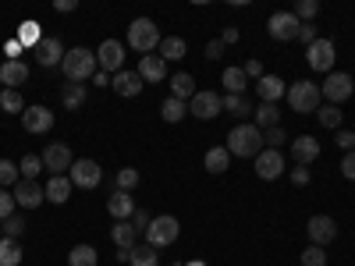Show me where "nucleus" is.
<instances>
[{
  "label": "nucleus",
  "mask_w": 355,
  "mask_h": 266,
  "mask_svg": "<svg viewBox=\"0 0 355 266\" xmlns=\"http://www.w3.org/2000/svg\"><path fill=\"white\" fill-rule=\"evenodd\" d=\"M227 153L242 160H256L263 153V132L256 125H234L227 132Z\"/></svg>",
  "instance_id": "f257e3e1"
},
{
  "label": "nucleus",
  "mask_w": 355,
  "mask_h": 266,
  "mask_svg": "<svg viewBox=\"0 0 355 266\" xmlns=\"http://www.w3.org/2000/svg\"><path fill=\"white\" fill-rule=\"evenodd\" d=\"M61 68H64V78H68V82H78V85L100 71L96 53H93V50H85V46H71V50H64Z\"/></svg>",
  "instance_id": "f03ea898"
},
{
  "label": "nucleus",
  "mask_w": 355,
  "mask_h": 266,
  "mask_svg": "<svg viewBox=\"0 0 355 266\" xmlns=\"http://www.w3.org/2000/svg\"><path fill=\"white\" fill-rule=\"evenodd\" d=\"M160 28H157V21L153 18H135L132 25H128V46L135 50V53H153V50H160Z\"/></svg>",
  "instance_id": "7ed1b4c3"
},
{
  "label": "nucleus",
  "mask_w": 355,
  "mask_h": 266,
  "mask_svg": "<svg viewBox=\"0 0 355 266\" xmlns=\"http://www.w3.org/2000/svg\"><path fill=\"white\" fill-rule=\"evenodd\" d=\"M284 100L291 103L295 114H316L320 110V85L316 82H306V78L302 82H291Z\"/></svg>",
  "instance_id": "20e7f679"
},
{
  "label": "nucleus",
  "mask_w": 355,
  "mask_h": 266,
  "mask_svg": "<svg viewBox=\"0 0 355 266\" xmlns=\"http://www.w3.org/2000/svg\"><path fill=\"white\" fill-rule=\"evenodd\" d=\"M178 234H182V224H178V217L160 213V217L150 220V227H146V245H150V249H167V245L178 242Z\"/></svg>",
  "instance_id": "39448f33"
},
{
  "label": "nucleus",
  "mask_w": 355,
  "mask_h": 266,
  "mask_svg": "<svg viewBox=\"0 0 355 266\" xmlns=\"http://www.w3.org/2000/svg\"><path fill=\"white\" fill-rule=\"evenodd\" d=\"M352 93H355V82H352V75H348V71H331V75H327V82L320 85V96L327 100V103H334V107H338V103H345Z\"/></svg>",
  "instance_id": "423d86ee"
},
{
  "label": "nucleus",
  "mask_w": 355,
  "mask_h": 266,
  "mask_svg": "<svg viewBox=\"0 0 355 266\" xmlns=\"http://www.w3.org/2000/svg\"><path fill=\"white\" fill-rule=\"evenodd\" d=\"M299 28L302 21L295 18V11H274L270 21H266V33H270L277 43H291V39H299Z\"/></svg>",
  "instance_id": "0eeeda50"
},
{
  "label": "nucleus",
  "mask_w": 355,
  "mask_h": 266,
  "mask_svg": "<svg viewBox=\"0 0 355 266\" xmlns=\"http://www.w3.org/2000/svg\"><path fill=\"white\" fill-rule=\"evenodd\" d=\"M334 57H338V50H334V43H331V39H320V36H316V43H309V46H306V61H309V68H313V71L331 75V71H334Z\"/></svg>",
  "instance_id": "6e6552de"
},
{
  "label": "nucleus",
  "mask_w": 355,
  "mask_h": 266,
  "mask_svg": "<svg viewBox=\"0 0 355 266\" xmlns=\"http://www.w3.org/2000/svg\"><path fill=\"white\" fill-rule=\"evenodd\" d=\"M68 177H71L75 188H89V192H93L103 181V167L96 160H75L71 170H68Z\"/></svg>",
  "instance_id": "1a4fd4ad"
},
{
  "label": "nucleus",
  "mask_w": 355,
  "mask_h": 266,
  "mask_svg": "<svg viewBox=\"0 0 355 266\" xmlns=\"http://www.w3.org/2000/svg\"><path fill=\"white\" fill-rule=\"evenodd\" d=\"M189 114H192V117H199V121H214V117H220V114H224L220 96H217V93H210V89H199V93L189 100Z\"/></svg>",
  "instance_id": "9d476101"
},
{
  "label": "nucleus",
  "mask_w": 355,
  "mask_h": 266,
  "mask_svg": "<svg viewBox=\"0 0 355 266\" xmlns=\"http://www.w3.org/2000/svg\"><path fill=\"white\" fill-rule=\"evenodd\" d=\"M96 64H100V71H107V75L125 71V46L117 43V39H103L100 50H96Z\"/></svg>",
  "instance_id": "9b49d317"
},
{
  "label": "nucleus",
  "mask_w": 355,
  "mask_h": 266,
  "mask_svg": "<svg viewBox=\"0 0 355 266\" xmlns=\"http://www.w3.org/2000/svg\"><path fill=\"white\" fill-rule=\"evenodd\" d=\"M71 163H75V157H71V150H68V142H50L46 150H43V167L50 170V177L71 170Z\"/></svg>",
  "instance_id": "f8f14e48"
},
{
  "label": "nucleus",
  "mask_w": 355,
  "mask_h": 266,
  "mask_svg": "<svg viewBox=\"0 0 355 266\" xmlns=\"http://www.w3.org/2000/svg\"><path fill=\"white\" fill-rule=\"evenodd\" d=\"M306 231H309V242L313 245H331L334 238H338V224H334V217H327V213H316V217H309V224H306Z\"/></svg>",
  "instance_id": "ddd939ff"
},
{
  "label": "nucleus",
  "mask_w": 355,
  "mask_h": 266,
  "mask_svg": "<svg viewBox=\"0 0 355 266\" xmlns=\"http://www.w3.org/2000/svg\"><path fill=\"white\" fill-rule=\"evenodd\" d=\"M11 195H15V202L21 206V210H40V206L46 202V192H43V185L40 181H21L11 188Z\"/></svg>",
  "instance_id": "4468645a"
},
{
  "label": "nucleus",
  "mask_w": 355,
  "mask_h": 266,
  "mask_svg": "<svg viewBox=\"0 0 355 266\" xmlns=\"http://www.w3.org/2000/svg\"><path fill=\"white\" fill-rule=\"evenodd\" d=\"M21 128L28 132V135H43V132H50L53 128V110L50 107H25V114H21Z\"/></svg>",
  "instance_id": "2eb2a0df"
},
{
  "label": "nucleus",
  "mask_w": 355,
  "mask_h": 266,
  "mask_svg": "<svg viewBox=\"0 0 355 266\" xmlns=\"http://www.w3.org/2000/svg\"><path fill=\"white\" fill-rule=\"evenodd\" d=\"M256 174H259V181H277V177L284 174V157L281 150H263L256 157Z\"/></svg>",
  "instance_id": "dca6fc26"
},
{
  "label": "nucleus",
  "mask_w": 355,
  "mask_h": 266,
  "mask_svg": "<svg viewBox=\"0 0 355 266\" xmlns=\"http://www.w3.org/2000/svg\"><path fill=\"white\" fill-rule=\"evenodd\" d=\"M33 53H36V64L40 68H57V64L64 61V46H61V39H57V36H43V43Z\"/></svg>",
  "instance_id": "f3484780"
},
{
  "label": "nucleus",
  "mask_w": 355,
  "mask_h": 266,
  "mask_svg": "<svg viewBox=\"0 0 355 266\" xmlns=\"http://www.w3.org/2000/svg\"><path fill=\"white\" fill-rule=\"evenodd\" d=\"M256 93H259V103H277L284 93H288V82L281 75H263L256 82Z\"/></svg>",
  "instance_id": "a211bd4d"
},
{
  "label": "nucleus",
  "mask_w": 355,
  "mask_h": 266,
  "mask_svg": "<svg viewBox=\"0 0 355 266\" xmlns=\"http://www.w3.org/2000/svg\"><path fill=\"white\" fill-rule=\"evenodd\" d=\"M139 78H142V82H164V78H167V61H164L160 53L139 57Z\"/></svg>",
  "instance_id": "6ab92c4d"
},
{
  "label": "nucleus",
  "mask_w": 355,
  "mask_h": 266,
  "mask_svg": "<svg viewBox=\"0 0 355 266\" xmlns=\"http://www.w3.org/2000/svg\"><path fill=\"white\" fill-rule=\"evenodd\" d=\"M316 157H320V142L313 135H299V139L291 142V160L299 163V167H309Z\"/></svg>",
  "instance_id": "aec40b11"
},
{
  "label": "nucleus",
  "mask_w": 355,
  "mask_h": 266,
  "mask_svg": "<svg viewBox=\"0 0 355 266\" xmlns=\"http://www.w3.org/2000/svg\"><path fill=\"white\" fill-rule=\"evenodd\" d=\"M110 242L121 249V252H132V249L139 245V231L132 227V220H114V227H110Z\"/></svg>",
  "instance_id": "412c9836"
},
{
  "label": "nucleus",
  "mask_w": 355,
  "mask_h": 266,
  "mask_svg": "<svg viewBox=\"0 0 355 266\" xmlns=\"http://www.w3.org/2000/svg\"><path fill=\"white\" fill-rule=\"evenodd\" d=\"M110 89H114L117 96L132 100V96L142 93V78H139V71H117V75L110 78Z\"/></svg>",
  "instance_id": "4be33fe9"
},
{
  "label": "nucleus",
  "mask_w": 355,
  "mask_h": 266,
  "mask_svg": "<svg viewBox=\"0 0 355 266\" xmlns=\"http://www.w3.org/2000/svg\"><path fill=\"white\" fill-rule=\"evenodd\" d=\"M71 177L68 174H57V177H50V181L43 185V192H46V202H57V206H64L68 199H71Z\"/></svg>",
  "instance_id": "5701e85b"
},
{
  "label": "nucleus",
  "mask_w": 355,
  "mask_h": 266,
  "mask_svg": "<svg viewBox=\"0 0 355 266\" xmlns=\"http://www.w3.org/2000/svg\"><path fill=\"white\" fill-rule=\"evenodd\" d=\"M107 213H110L114 220H132V213H135L132 192H114V195L107 199Z\"/></svg>",
  "instance_id": "b1692460"
},
{
  "label": "nucleus",
  "mask_w": 355,
  "mask_h": 266,
  "mask_svg": "<svg viewBox=\"0 0 355 266\" xmlns=\"http://www.w3.org/2000/svg\"><path fill=\"white\" fill-rule=\"evenodd\" d=\"M0 82H4V89H18L28 82V64L25 61H4L0 64Z\"/></svg>",
  "instance_id": "393cba45"
},
{
  "label": "nucleus",
  "mask_w": 355,
  "mask_h": 266,
  "mask_svg": "<svg viewBox=\"0 0 355 266\" xmlns=\"http://www.w3.org/2000/svg\"><path fill=\"white\" fill-rule=\"evenodd\" d=\"M196 93H199V89H196V78H192L189 71L171 75V96H174V100H185V103H189Z\"/></svg>",
  "instance_id": "a878e982"
},
{
  "label": "nucleus",
  "mask_w": 355,
  "mask_h": 266,
  "mask_svg": "<svg viewBox=\"0 0 355 266\" xmlns=\"http://www.w3.org/2000/svg\"><path fill=\"white\" fill-rule=\"evenodd\" d=\"M252 117H256V128L259 132H270V128H277L281 125V110H277V103H259L256 110H252Z\"/></svg>",
  "instance_id": "bb28decb"
},
{
  "label": "nucleus",
  "mask_w": 355,
  "mask_h": 266,
  "mask_svg": "<svg viewBox=\"0 0 355 266\" xmlns=\"http://www.w3.org/2000/svg\"><path fill=\"white\" fill-rule=\"evenodd\" d=\"M15 39H18L25 50H36V46L43 43V25H40V21H21L18 33H15Z\"/></svg>",
  "instance_id": "cd10ccee"
},
{
  "label": "nucleus",
  "mask_w": 355,
  "mask_h": 266,
  "mask_svg": "<svg viewBox=\"0 0 355 266\" xmlns=\"http://www.w3.org/2000/svg\"><path fill=\"white\" fill-rule=\"evenodd\" d=\"M227 163H231L227 145H214V150H206V157H202V167L210 170V174H224V170H227Z\"/></svg>",
  "instance_id": "c85d7f7f"
},
{
  "label": "nucleus",
  "mask_w": 355,
  "mask_h": 266,
  "mask_svg": "<svg viewBox=\"0 0 355 266\" xmlns=\"http://www.w3.org/2000/svg\"><path fill=\"white\" fill-rule=\"evenodd\" d=\"M160 117H164L167 125L185 121V117H189V103H185V100H174V96H167V100H164V107H160Z\"/></svg>",
  "instance_id": "c756f323"
},
{
  "label": "nucleus",
  "mask_w": 355,
  "mask_h": 266,
  "mask_svg": "<svg viewBox=\"0 0 355 266\" xmlns=\"http://www.w3.org/2000/svg\"><path fill=\"white\" fill-rule=\"evenodd\" d=\"M185 50H189V46H185V39H182V36H164L157 53L164 57V61H182V57H185Z\"/></svg>",
  "instance_id": "7c9ffc66"
},
{
  "label": "nucleus",
  "mask_w": 355,
  "mask_h": 266,
  "mask_svg": "<svg viewBox=\"0 0 355 266\" xmlns=\"http://www.w3.org/2000/svg\"><path fill=\"white\" fill-rule=\"evenodd\" d=\"M100 263V252L93 245H75L68 252V266H96Z\"/></svg>",
  "instance_id": "2f4dec72"
},
{
  "label": "nucleus",
  "mask_w": 355,
  "mask_h": 266,
  "mask_svg": "<svg viewBox=\"0 0 355 266\" xmlns=\"http://www.w3.org/2000/svg\"><path fill=\"white\" fill-rule=\"evenodd\" d=\"M220 82L227 85V93H234V96H242V93H245V89H249V85H245L249 78H245V71H242V68H224V75H220Z\"/></svg>",
  "instance_id": "473e14b6"
},
{
  "label": "nucleus",
  "mask_w": 355,
  "mask_h": 266,
  "mask_svg": "<svg viewBox=\"0 0 355 266\" xmlns=\"http://www.w3.org/2000/svg\"><path fill=\"white\" fill-rule=\"evenodd\" d=\"M21 259H25V252L15 238H0V266H18Z\"/></svg>",
  "instance_id": "72a5a7b5"
},
{
  "label": "nucleus",
  "mask_w": 355,
  "mask_h": 266,
  "mask_svg": "<svg viewBox=\"0 0 355 266\" xmlns=\"http://www.w3.org/2000/svg\"><path fill=\"white\" fill-rule=\"evenodd\" d=\"M316 117H320V125H323V128H334V132H341V121H345L341 107H334V103H323V107L316 110Z\"/></svg>",
  "instance_id": "f704fd0d"
},
{
  "label": "nucleus",
  "mask_w": 355,
  "mask_h": 266,
  "mask_svg": "<svg viewBox=\"0 0 355 266\" xmlns=\"http://www.w3.org/2000/svg\"><path fill=\"white\" fill-rule=\"evenodd\" d=\"M61 103H64V110H78L85 103V85H78V82L64 85L61 89Z\"/></svg>",
  "instance_id": "c9c22d12"
},
{
  "label": "nucleus",
  "mask_w": 355,
  "mask_h": 266,
  "mask_svg": "<svg viewBox=\"0 0 355 266\" xmlns=\"http://www.w3.org/2000/svg\"><path fill=\"white\" fill-rule=\"evenodd\" d=\"M0 110L4 114H25V100L18 89H0Z\"/></svg>",
  "instance_id": "e433bc0d"
},
{
  "label": "nucleus",
  "mask_w": 355,
  "mask_h": 266,
  "mask_svg": "<svg viewBox=\"0 0 355 266\" xmlns=\"http://www.w3.org/2000/svg\"><path fill=\"white\" fill-rule=\"evenodd\" d=\"M220 107H224L227 114H234V117H249V114H252V103H249L245 96H234V93L220 96Z\"/></svg>",
  "instance_id": "4c0bfd02"
},
{
  "label": "nucleus",
  "mask_w": 355,
  "mask_h": 266,
  "mask_svg": "<svg viewBox=\"0 0 355 266\" xmlns=\"http://www.w3.org/2000/svg\"><path fill=\"white\" fill-rule=\"evenodd\" d=\"M128 266H160V256L150 245H135L132 256H128Z\"/></svg>",
  "instance_id": "58836bf2"
},
{
  "label": "nucleus",
  "mask_w": 355,
  "mask_h": 266,
  "mask_svg": "<svg viewBox=\"0 0 355 266\" xmlns=\"http://www.w3.org/2000/svg\"><path fill=\"white\" fill-rule=\"evenodd\" d=\"M18 170H21V177H25V181H36V174H40V170H46V167H43V157L28 153V157L18 163Z\"/></svg>",
  "instance_id": "ea45409f"
},
{
  "label": "nucleus",
  "mask_w": 355,
  "mask_h": 266,
  "mask_svg": "<svg viewBox=\"0 0 355 266\" xmlns=\"http://www.w3.org/2000/svg\"><path fill=\"white\" fill-rule=\"evenodd\" d=\"M21 181V170H18V163H11V160H0V188H15Z\"/></svg>",
  "instance_id": "a19ab883"
},
{
  "label": "nucleus",
  "mask_w": 355,
  "mask_h": 266,
  "mask_svg": "<svg viewBox=\"0 0 355 266\" xmlns=\"http://www.w3.org/2000/svg\"><path fill=\"white\" fill-rule=\"evenodd\" d=\"M114 185H117V192H132L139 185V170L135 167H121V170H117V177H114Z\"/></svg>",
  "instance_id": "79ce46f5"
},
{
  "label": "nucleus",
  "mask_w": 355,
  "mask_h": 266,
  "mask_svg": "<svg viewBox=\"0 0 355 266\" xmlns=\"http://www.w3.org/2000/svg\"><path fill=\"white\" fill-rule=\"evenodd\" d=\"M320 15V4L316 0H299V4H295V18H299L302 25L309 21V18H316Z\"/></svg>",
  "instance_id": "37998d69"
},
{
  "label": "nucleus",
  "mask_w": 355,
  "mask_h": 266,
  "mask_svg": "<svg viewBox=\"0 0 355 266\" xmlns=\"http://www.w3.org/2000/svg\"><path fill=\"white\" fill-rule=\"evenodd\" d=\"M299 259H302V266H327V252H323L320 245H309Z\"/></svg>",
  "instance_id": "c03bdc74"
},
{
  "label": "nucleus",
  "mask_w": 355,
  "mask_h": 266,
  "mask_svg": "<svg viewBox=\"0 0 355 266\" xmlns=\"http://www.w3.org/2000/svg\"><path fill=\"white\" fill-rule=\"evenodd\" d=\"M263 142H266V150H281V145L288 142V135H284V128L277 125V128H270V132H263Z\"/></svg>",
  "instance_id": "a18cd8bd"
},
{
  "label": "nucleus",
  "mask_w": 355,
  "mask_h": 266,
  "mask_svg": "<svg viewBox=\"0 0 355 266\" xmlns=\"http://www.w3.org/2000/svg\"><path fill=\"white\" fill-rule=\"evenodd\" d=\"M25 227H28V224H25V217H18V213L4 220V231H8V238H15V242H18L21 234H25Z\"/></svg>",
  "instance_id": "49530a36"
},
{
  "label": "nucleus",
  "mask_w": 355,
  "mask_h": 266,
  "mask_svg": "<svg viewBox=\"0 0 355 266\" xmlns=\"http://www.w3.org/2000/svg\"><path fill=\"white\" fill-rule=\"evenodd\" d=\"M15 195L8 192V188H0V220H8V217H15Z\"/></svg>",
  "instance_id": "de8ad7c7"
},
{
  "label": "nucleus",
  "mask_w": 355,
  "mask_h": 266,
  "mask_svg": "<svg viewBox=\"0 0 355 266\" xmlns=\"http://www.w3.org/2000/svg\"><path fill=\"white\" fill-rule=\"evenodd\" d=\"M338 150H345V153H352L355 150V132H338Z\"/></svg>",
  "instance_id": "09e8293b"
},
{
  "label": "nucleus",
  "mask_w": 355,
  "mask_h": 266,
  "mask_svg": "<svg viewBox=\"0 0 355 266\" xmlns=\"http://www.w3.org/2000/svg\"><path fill=\"white\" fill-rule=\"evenodd\" d=\"M21 50H25V46H21V43H18L15 36H11V39L4 43V53H8V61H21Z\"/></svg>",
  "instance_id": "8fccbe9b"
},
{
  "label": "nucleus",
  "mask_w": 355,
  "mask_h": 266,
  "mask_svg": "<svg viewBox=\"0 0 355 266\" xmlns=\"http://www.w3.org/2000/svg\"><path fill=\"white\" fill-rule=\"evenodd\" d=\"M341 174L348 177V181H355V150L345 153V160H341Z\"/></svg>",
  "instance_id": "3c124183"
},
{
  "label": "nucleus",
  "mask_w": 355,
  "mask_h": 266,
  "mask_svg": "<svg viewBox=\"0 0 355 266\" xmlns=\"http://www.w3.org/2000/svg\"><path fill=\"white\" fill-rule=\"evenodd\" d=\"M299 39H302L306 46H309V43H316V25H309V21H306V25L299 28Z\"/></svg>",
  "instance_id": "603ef678"
},
{
  "label": "nucleus",
  "mask_w": 355,
  "mask_h": 266,
  "mask_svg": "<svg viewBox=\"0 0 355 266\" xmlns=\"http://www.w3.org/2000/svg\"><path fill=\"white\" fill-rule=\"evenodd\" d=\"M242 71H245V78H256V82L263 78V64H259V61H245Z\"/></svg>",
  "instance_id": "864d4df0"
},
{
  "label": "nucleus",
  "mask_w": 355,
  "mask_h": 266,
  "mask_svg": "<svg viewBox=\"0 0 355 266\" xmlns=\"http://www.w3.org/2000/svg\"><path fill=\"white\" fill-rule=\"evenodd\" d=\"M220 53H224V43H220V39H214V43H206V61H217Z\"/></svg>",
  "instance_id": "5fc2aeb1"
},
{
  "label": "nucleus",
  "mask_w": 355,
  "mask_h": 266,
  "mask_svg": "<svg viewBox=\"0 0 355 266\" xmlns=\"http://www.w3.org/2000/svg\"><path fill=\"white\" fill-rule=\"evenodd\" d=\"M291 181L299 185V188H306V185H309V170H306V167H299V170H291Z\"/></svg>",
  "instance_id": "6e6d98bb"
},
{
  "label": "nucleus",
  "mask_w": 355,
  "mask_h": 266,
  "mask_svg": "<svg viewBox=\"0 0 355 266\" xmlns=\"http://www.w3.org/2000/svg\"><path fill=\"white\" fill-rule=\"evenodd\" d=\"M132 227H135V231H146V227H150V217H146L142 210H135V213H132Z\"/></svg>",
  "instance_id": "4d7b16f0"
},
{
  "label": "nucleus",
  "mask_w": 355,
  "mask_h": 266,
  "mask_svg": "<svg viewBox=\"0 0 355 266\" xmlns=\"http://www.w3.org/2000/svg\"><path fill=\"white\" fill-rule=\"evenodd\" d=\"M53 8H57V11H61V15H64V11H75L78 4H75V0H53Z\"/></svg>",
  "instance_id": "13d9d810"
},
{
  "label": "nucleus",
  "mask_w": 355,
  "mask_h": 266,
  "mask_svg": "<svg viewBox=\"0 0 355 266\" xmlns=\"http://www.w3.org/2000/svg\"><path fill=\"white\" fill-rule=\"evenodd\" d=\"M220 43H239V28H224V36H220Z\"/></svg>",
  "instance_id": "bf43d9fd"
},
{
  "label": "nucleus",
  "mask_w": 355,
  "mask_h": 266,
  "mask_svg": "<svg viewBox=\"0 0 355 266\" xmlns=\"http://www.w3.org/2000/svg\"><path fill=\"white\" fill-rule=\"evenodd\" d=\"M93 82H96L100 89H107V85H110V75H107V71H96V75H93Z\"/></svg>",
  "instance_id": "052dcab7"
}]
</instances>
